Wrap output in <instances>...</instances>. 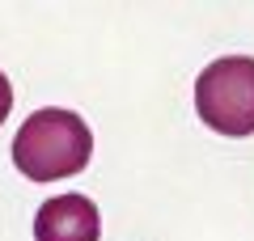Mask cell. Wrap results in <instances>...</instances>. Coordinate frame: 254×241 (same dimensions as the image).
Wrapping results in <instances>:
<instances>
[{
	"label": "cell",
	"mask_w": 254,
	"mask_h": 241,
	"mask_svg": "<svg viewBox=\"0 0 254 241\" xmlns=\"http://www.w3.org/2000/svg\"><path fill=\"white\" fill-rule=\"evenodd\" d=\"M93 157V135L81 115L60 106L34 110L13 135V165L30 182H55V178H76Z\"/></svg>",
	"instance_id": "cell-1"
},
{
	"label": "cell",
	"mask_w": 254,
	"mask_h": 241,
	"mask_svg": "<svg viewBox=\"0 0 254 241\" xmlns=\"http://www.w3.org/2000/svg\"><path fill=\"white\" fill-rule=\"evenodd\" d=\"M9 110H13V85H9V76L0 72V123L9 119Z\"/></svg>",
	"instance_id": "cell-4"
},
{
	"label": "cell",
	"mask_w": 254,
	"mask_h": 241,
	"mask_svg": "<svg viewBox=\"0 0 254 241\" xmlns=\"http://www.w3.org/2000/svg\"><path fill=\"white\" fill-rule=\"evenodd\" d=\"M195 110L220 135H250L254 131V60L250 55L212 60L195 80Z\"/></svg>",
	"instance_id": "cell-2"
},
{
	"label": "cell",
	"mask_w": 254,
	"mask_h": 241,
	"mask_svg": "<svg viewBox=\"0 0 254 241\" xmlns=\"http://www.w3.org/2000/svg\"><path fill=\"white\" fill-rule=\"evenodd\" d=\"M98 233H102L98 207L85 195L47 199L34 216V241H98Z\"/></svg>",
	"instance_id": "cell-3"
}]
</instances>
